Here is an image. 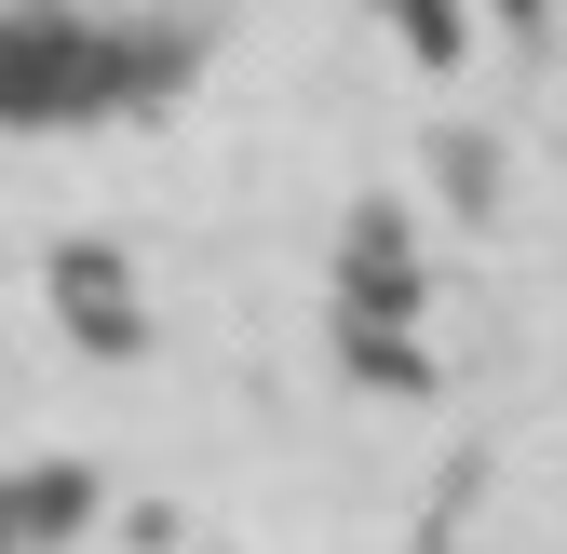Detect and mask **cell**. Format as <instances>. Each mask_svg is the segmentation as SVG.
Wrapping results in <instances>:
<instances>
[{
	"mask_svg": "<svg viewBox=\"0 0 567 554\" xmlns=\"http://www.w3.org/2000/svg\"><path fill=\"white\" fill-rule=\"evenodd\" d=\"M109 95H135V41L82 14H0V122H82Z\"/></svg>",
	"mask_w": 567,
	"mask_h": 554,
	"instance_id": "obj_1",
	"label": "cell"
},
{
	"mask_svg": "<svg viewBox=\"0 0 567 554\" xmlns=\"http://www.w3.org/2000/svg\"><path fill=\"white\" fill-rule=\"evenodd\" d=\"M54 285H68V325H82V338H122V325H135V311H122V270H109V257H68Z\"/></svg>",
	"mask_w": 567,
	"mask_h": 554,
	"instance_id": "obj_2",
	"label": "cell"
},
{
	"mask_svg": "<svg viewBox=\"0 0 567 554\" xmlns=\"http://www.w3.org/2000/svg\"><path fill=\"white\" fill-rule=\"evenodd\" d=\"M392 28H405L419 54H460V0H392Z\"/></svg>",
	"mask_w": 567,
	"mask_h": 554,
	"instance_id": "obj_3",
	"label": "cell"
},
{
	"mask_svg": "<svg viewBox=\"0 0 567 554\" xmlns=\"http://www.w3.org/2000/svg\"><path fill=\"white\" fill-rule=\"evenodd\" d=\"M0 527H14V501H0Z\"/></svg>",
	"mask_w": 567,
	"mask_h": 554,
	"instance_id": "obj_4",
	"label": "cell"
},
{
	"mask_svg": "<svg viewBox=\"0 0 567 554\" xmlns=\"http://www.w3.org/2000/svg\"><path fill=\"white\" fill-rule=\"evenodd\" d=\"M514 14H527V0H514Z\"/></svg>",
	"mask_w": 567,
	"mask_h": 554,
	"instance_id": "obj_5",
	"label": "cell"
}]
</instances>
